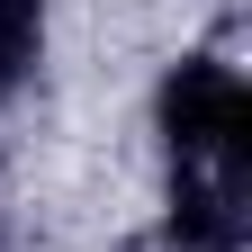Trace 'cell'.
I'll use <instances>...</instances> for the list:
<instances>
[{
    "mask_svg": "<svg viewBox=\"0 0 252 252\" xmlns=\"http://www.w3.org/2000/svg\"><path fill=\"white\" fill-rule=\"evenodd\" d=\"M162 234H171V252H243L252 207H243V189H225V180L171 171V216H162Z\"/></svg>",
    "mask_w": 252,
    "mask_h": 252,
    "instance_id": "cell-2",
    "label": "cell"
},
{
    "mask_svg": "<svg viewBox=\"0 0 252 252\" xmlns=\"http://www.w3.org/2000/svg\"><path fill=\"white\" fill-rule=\"evenodd\" d=\"M162 153L171 171H198V180H225V189H252V90L234 63L216 54H189L180 72L162 81Z\"/></svg>",
    "mask_w": 252,
    "mask_h": 252,
    "instance_id": "cell-1",
    "label": "cell"
},
{
    "mask_svg": "<svg viewBox=\"0 0 252 252\" xmlns=\"http://www.w3.org/2000/svg\"><path fill=\"white\" fill-rule=\"evenodd\" d=\"M45 63V0H0V99L36 81Z\"/></svg>",
    "mask_w": 252,
    "mask_h": 252,
    "instance_id": "cell-3",
    "label": "cell"
}]
</instances>
